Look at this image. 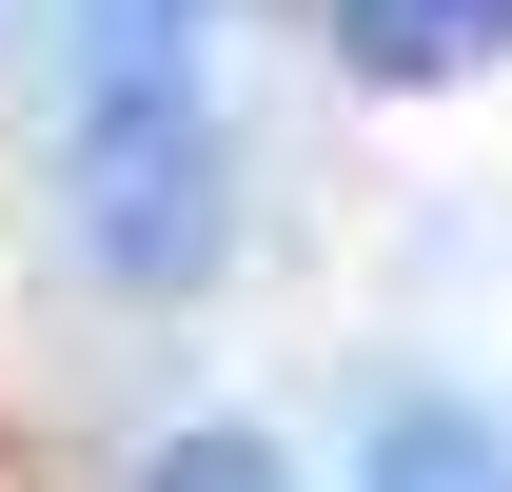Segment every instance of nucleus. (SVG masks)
I'll return each mask as SVG.
<instances>
[{
	"label": "nucleus",
	"mask_w": 512,
	"mask_h": 492,
	"mask_svg": "<svg viewBox=\"0 0 512 492\" xmlns=\"http://www.w3.org/2000/svg\"><path fill=\"white\" fill-rule=\"evenodd\" d=\"M335 40H355V79L434 99V79H493L512 60V0H335Z\"/></svg>",
	"instance_id": "f257e3e1"
},
{
	"label": "nucleus",
	"mask_w": 512,
	"mask_h": 492,
	"mask_svg": "<svg viewBox=\"0 0 512 492\" xmlns=\"http://www.w3.org/2000/svg\"><path fill=\"white\" fill-rule=\"evenodd\" d=\"M355 492H512V433L473 414V394H394L375 453H355Z\"/></svg>",
	"instance_id": "f03ea898"
},
{
	"label": "nucleus",
	"mask_w": 512,
	"mask_h": 492,
	"mask_svg": "<svg viewBox=\"0 0 512 492\" xmlns=\"http://www.w3.org/2000/svg\"><path fill=\"white\" fill-rule=\"evenodd\" d=\"M138 492H296L276 433H178V453H138Z\"/></svg>",
	"instance_id": "7ed1b4c3"
}]
</instances>
